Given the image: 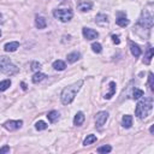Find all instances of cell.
Here are the masks:
<instances>
[{
  "label": "cell",
  "mask_w": 154,
  "mask_h": 154,
  "mask_svg": "<svg viewBox=\"0 0 154 154\" xmlns=\"http://www.w3.org/2000/svg\"><path fill=\"white\" fill-rule=\"evenodd\" d=\"M80 58H81V53H80V52H76V51L69 53L68 57H66V59H68L69 63H75V61H77Z\"/></svg>",
  "instance_id": "16"
},
{
  "label": "cell",
  "mask_w": 154,
  "mask_h": 154,
  "mask_svg": "<svg viewBox=\"0 0 154 154\" xmlns=\"http://www.w3.org/2000/svg\"><path fill=\"white\" fill-rule=\"evenodd\" d=\"M35 25L38 29H45L46 28V19L42 16H36L35 17Z\"/></svg>",
  "instance_id": "14"
},
{
  "label": "cell",
  "mask_w": 154,
  "mask_h": 154,
  "mask_svg": "<svg viewBox=\"0 0 154 154\" xmlns=\"http://www.w3.org/2000/svg\"><path fill=\"white\" fill-rule=\"evenodd\" d=\"M45 77H46V75L45 74H42V72H36L34 76H33V78H32V81H33V83H39V82H41L42 80H45Z\"/></svg>",
  "instance_id": "22"
},
{
  "label": "cell",
  "mask_w": 154,
  "mask_h": 154,
  "mask_svg": "<svg viewBox=\"0 0 154 154\" xmlns=\"http://www.w3.org/2000/svg\"><path fill=\"white\" fill-rule=\"evenodd\" d=\"M82 84H83V81H78V82H76V83H74V84H71V85L64 88L63 91H61V95H60L61 102H63L64 105L71 104V102L74 101L76 94L78 93V90L81 89Z\"/></svg>",
  "instance_id": "1"
},
{
  "label": "cell",
  "mask_w": 154,
  "mask_h": 154,
  "mask_svg": "<svg viewBox=\"0 0 154 154\" xmlns=\"http://www.w3.org/2000/svg\"><path fill=\"white\" fill-rule=\"evenodd\" d=\"M118 18L116 19V23L119 25V27H127L129 24V19L125 17V13H118Z\"/></svg>",
  "instance_id": "10"
},
{
  "label": "cell",
  "mask_w": 154,
  "mask_h": 154,
  "mask_svg": "<svg viewBox=\"0 0 154 154\" xmlns=\"http://www.w3.org/2000/svg\"><path fill=\"white\" fill-rule=\"evenodd\" d=\"M53 68H54L55 70H58V71H63V70H65L66 64L64 63L63 60H55L54 63H53Z\"/></svg>",
  "instance_id": "18"
},
{
  "label": "cell",
  "mask_w": 154,
  "mask_h": 154,
  "mask_svg": "<svg viewBox=\"0 0 154 154\" xmlns=\"http://www.w3.org/2000/svg\"><path fill=\"white\" fill-rule=\"evenodd\" d=\"M47 128H48V125L46 124L45 122H42V120L36 122V124H35V129H36V130H39V131H41V130H46Z\"/></svg>",
  "instance_id": "25"
},
{
  "label": "cell",
  "mask_w": 154,
  "mask_h": 154,
  "mask_svg": "<svg viewBox=\"0 0 154 154\" xmlns=\"http://www.w3.org/2000/svg\"><path fill=\"white\" fill-rule=\"evenodd\" d=\"M97 136L95 135H93V134H90V135H88L85 139H84V141H83V146H89V144H91V143H94V142H97Z\"/></svg>",
  "instance_id": "20"
},
{
  "label": "cell",
  "mask_w": 154,
  "mask_h": 154,
  "mask_svg": "<svg viewBox=\"0 0 154 154\" xmlns=\"http://www.w3.org/2000/svg\"><path fill=\"white\" fill-rule=\"evenodd\" d=\"M153 11L150 9H144L142 12V16L139 21L140 25H142L146 29H150L153 27Z\"/></svg>",
  "instance_id": "4"
},
{
  "label": "cell",
  "mask_w": 154,
  "mask_h": 154,
  "mask_svg": "<svg viewBox=\"0 0 154 154\" xmlns=\"http://www.w3.org/2000/svg\"><path fill=\"white\" fill-rule=\"evenodd\" d=\"M91 49H93L94 53H101L102 51V46L99 43V42H94L93 45H91Z\"/></svg>",
  "instance_id": "26"
},
{
  "label": "cell",
  "mask_w": 154,
  "mask_h": 154,
  "mask_svg": "<svg viewBox=\"0 0 154 154\" xmlns=\"http://www.w3.org/2000/svg\"><path fill=\"white\" fill-rule=\"evenodd\" d=\"M11 85V81L10 80H4L0 82V91H5L6 89H9V87Z\"/></svg>",
  "instance_id": "24"
},
{
  "label": "cell",
  "mask_w": 154,
  "mask_h": 154,
  "mask_svg": "<svg viewBox=\"0 0 154 154\" xmlns=\"http://www.w3.org/2000/svg\"><path fill=\"white\" fill-rule=\"evenodd\" d=\"M130 51H131V54L134 57H140L141 55V48L139 47V45L134 43V42H130Z\"/></svg>",
  "instance_id": "17"
},
{
  "label": "cell",
  "mask_w": 154,
  "mask_h": 154,
  "mask_svg": "<svg viewBox=\"0 0 154 154\" xmlns=\"http://www.w3.org/2000/svg\"><path fill=\"white\" fill-rule=\"evenodd\" d=\"M47 118L51 123H55L59 119V112L58 111H51L47 113Z\"/></svg>",
  "instance_id": "19"
},
{
  "label": "cell",
  "mask_w": 154,
  "mask_h": 154,
  "mask_svg": "<svg viewBox=\"0 0 154 154\" xmlns=\"http://www.w3.org/2000/svg\"><path fill=\"white\" fill-rule=\"evenodd\" d=\"M53 16L57 19H59L60 22L65 23V22H69L72 18L74 13H72V11L70 9H55L53 11Z\"/></svg>",
  "instance_id": "5"
},
{
  "label": "cell",
  "mask_w": 154,
  "mask_h": 154,
  "mask_svg": "<svg viewBox=\"0 0 154 154\" xmlns=\"http://www.w3.org/2000/svg\"><path fill=\"white\" fill-rule=\"evenodd\" d=\"M0 72L12 76L18 72V68L10 60V58L3 55V57H0Z\"/></svg>",
  "instance_id": "3"
},
{
  "label": "cell",
  "mask_w": 154,
  "mask_h": 154,
  "mask_svg": "<svg viewBox=\"0 0 154 154\" xmlns=\"http://www.w3.org/2000/svg\"><path fill=\"white\" fill-rule=\"evenodd\" d=\"M0 36H1V30H0Z\"/></svg>",
  "instance_id": "33"
},
{
  "label": "cell",
  "mask_w": 154,
  "mask_h": 154,
  "mask_svg": "<svg viewBox=\"0 0 154 154\" xmlns=\"http://www.w3.org/2000/svg\"><path fill=\"white\" fill-rule=\"evenodd\" d=\"M153 58V48L150 45H148V48H147V52L144 54V58H143V63L146 65H149L150 64V60Z\"/></svg>",
  "instance_id": "13"
},
{
  "label": "cell",
  "mask_w": 154,
  "mask_h": 154,
  "mask_svg": "<svg viewBox=\"0 0 154 154\" xmlns=\"http://www.w3.org/2000/svg\"><path fill=\"white\" fill-rule=\"evenodd\" d=\"M40 69H41V64L38 63V61H33V63H32V70L38 72V71H40Z\"/></svg>",
  "instance_id": "29"
},
{
  "label": "cell",
  "mask_w": 154,
  "mask_h": 154,
  "mask_svg": "<svg viewBox=\"0 0 154 154\" xmlns=\"http://www.w3.org/2000/svg\"><path fill=\"white\" fill-rule=\"evenodd\" d=\"M93 7V3L91 1H87V0H78L77 3V9L82 12H85V11H89Z\"/></svg>",
  "instance_id": "9"
},
{
  "label": "cell",
  "mask_w": 154,
  "mask_h": 154,
  "mask_svg": "<svg viewBox=\"0 0 154 154\" xmlns=\"http://www.w3.org/2000/svg\"><path fill=\"white\" fill-rule=\"evenodd\" d=\"M153 108V98L152 97H147L141 99L137 105H136V110H135V114L140 118V119H144L152 111Z\"/></svg>",
  "instance_id": "2"
},
{
  "label": "cell",
  "mask_w": 154,
  "mask_h": 154,
  "mask_svg": "<svg viewBox=\"0 0 154 154\" xmlns=\"http://www.w3.org/2000/svg\"><path fill=\"white\" fill-rule=\"evenodd\" d=\"M148 84H149L150 90H154V77H153V72H149L148 74Z\"/></svg>",
  "instance_id": "28"
},
{
  "label": "cell",
  "mask_w": 154,
  "mask_h": 154,
  "mask_svg": "<svg viewBox=\"0 0 154 154\" xmlns=\"http://www.w3.org/2000/svg\"><path fill=\"white\" fill-rule=\"evenodd\" d=\"M122 125L124 127L125 129L131 128V125H133V116L125 114L124 117H123V119H122Z\"/></svg>",
  "instance_id": "11"
},
{
  "label": "cell",
  "mask_w": 154,
  "mask_h": 154,
  "mask_svg": "<svg viewBox=\"0 0 154 154\" xmlns=\"http://www.w3.org/2000/svg\"><path fill=\"white\" fill-rule=\"evenodd\" d=\"M82 34L84 36L85 40H94L99 36V33L94 29H90V28H83L82 29Z\"/></svg>",
  "instance_id": "8"
},
{
  "label": "cell",
  "mask_w": 154,
  "mask_h": 154,
  "mask_svg": "<svg viewBox=\"0 0 154 154\" xmlns=\"http://www.w3.org/2000/svg\"><path fill=\"white\" fill-rule=\"evenodd\" d=\"M84 119H85L84 113H83V112H77L76 116H75V118H74V124H75L76 127H81V125L83 124Z\"/></svg>",
  "instance_id": "12"
},
{
  "label": "cell",
  "mask_w": 154,
  "mask_h": 154,
  "mask_svg": "<svg viewBox=\"0 0 154 154\" xmlns=\"http://www.w3.org/2000/svg\"><path fill=\"white\" fill-rule=\"evenodd\" d=\"M143 95H144L143 90H141V89H137V88H135V89H134V91H133V95H131V98H133L134 100H137V99L142 98Z\"/></svg>",
  "instance_id": "23"
},
{
  "label": "cell",
  "mask_w": 154,
  "mask_h": 154,
  "mask_svg": "<svg viewBox=\"0 0 154 154\" xmlns=\"http://www.w3.org/2000/svg\"><path fill=\"white\" fill-rule=\"evenodd\" d=\"M19 47V42H17V41H13V42H9V43H6L5 45V47H4V49L6 51V52H15V51H17V48Z\"/></svg>",
  "instance_id": "15"
},
{
  "label": "cell",
  "mask_w": 154,
  "mask_h": 154,
  "mask_svg": "<svg viewBox=\"0 0 154 154\" xmlns=\"http://www.w3.org/2000/svg\"><path fill=\"white\" fill-rule=\"evenodd\" d=\"M114 94H116V83H114V82H111V83H110V91L105 95V99L108 100V99H111Z\"/></svg>",
  "instance_id": "21"
},
{
  "label": "cell",
  "mask_w": 154,
  "mask_h": 154,
  "mask_svg": "<svg viewBox=\"0 0 154 154\" xmlns=\"http://www.w3.org/2000/svg\"><path fill=\"white\" fill-rule=\"evenodd\" d=\"M23 125V122L22 120H7L4 123V128L9 131H13V130H17L19 128H22Z\"/></svg>",
  "instance_id": "7"
},
{
  "label": "cell",
  "mask_w": 154,
  "mask_h": 154,
  "mask_svg": "<svg viewBox=\"0 0 154 154\" xmlns=\"http://www.w3.org/2000/svg\"><path fill=\"white\" fill-rule=\"evenodd\" d=\"M112 41H113V43H116V45H119V43H120V40H119V36H118V35H112Z\"/></svg>",
  "instance_id": "31"
},
{
  "label": "cell",
  "mask_w": 154,
  "mask_h": 154,
  "mask_svg": "<svg viewBox=\"0 0 154 154\" xmlns=\"http://www.w3.org/2000/svg\"><path fill=\"white\" fill-rule=\"evenodd\" d=\"M111 150H112V147L108 144H105V146L98 148V153H110Z\"/></svg>",
  "instance_id": "27"
},
{
  "label": "cell",
  "mask_w": 154,
  "mask_h": 154,
  "mask_svg": "<svg viewBox=\"0 0 154 154\" xmlns=\"http://www.w3.org/2000/svg\"><path fill=\"white\" fill-rule=\"evenodd\" d=\"M3 153H10V147L9 146H4L0 148V154H3Z\"/></svg>",
  "instance_id": "30"
},
{
  "label": "cell",
  "mask_w": 154,
  "mask_h": 154,
  "mask_svg": "<svg viewBox=\"0 0 154 154\" xmlns=\"http://www.w3.org/2000/svg\"><path fill=\"white\" fill-rule=\"evenodd\" d=\"M22 88H23V89H24V90H25V89H27V85H25V83H24V82H23V83H22Z\"/></svg>",
  "instance_id": "32"
},
{
  "label": "cell",
  "mask_w": 154,
  "mask_h": 154,
  "mask_svg": "<svg viewBox=\"0 0 154 154\" xmlns=\"http://www.w3.org/2000/svg\"><path fill=\"white\" fill-rule=\"evenodd\" d=\"M107 118H108V113L106 111H100V112L97 113V116H95V124H97V127L99 129L102 128V125L106 123Z\"/></svg>",
  "instance_id": "6"
}]
</instances>
